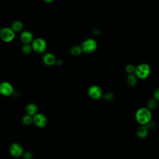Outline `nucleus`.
Wrapping results in <instances>:
<instances>
[{"label": "nucleus", "instance_id": "nucleus-12", "mask_svg": "<svg viewBox=\"0 0 159 159\" xmlns=\"http://www.w3.org/2000/svg\"><path fill=\"white\" fill-rule=\"evenodd\" d=\"M148 133V129L146 125H142L137 130V135L139 138L144 139L145 138Z\"/></svg>", "mask_w": 159, "mask_h": 159}, {"label": "nucleus", "instance_id": "nucleus-18", "mask_svg": "<svg viewBox=\"0 0 159 159\" xmlns=\"http://www.w3.org/2000/svg\"><path fill=\"white\" fill-rule=\"evenodd\" d=\"M157 104L155 99H151L147 102V108L150 110H153L157 107Z\"/></svg>", "mask_w": 159, "mask_h": 159}, {"label": "nucleus", "instance_id": "nucleus-11", "mask_svg": "<svg viewBox=\"0 0 159 159\" xmlns=\"http://www.w3.org/2000/svg\"><path fill=\"white\" fill-rule=\"evenodd\" d=\"M43 61L45 65L48 66H52L56 63L57 60L53 53H47L43 57Z\"/></svg>", "mask_w": 159, "mask_h": 159}, {"label": "nucleus", "instance_id": "nucleus-24", "mask_svg": "<svg viewBox=\"0 0 159 159\" xmlns=\"http://www.w3.org/2000/svg\"><path fill=\"white\" fill-rule=\"evenodd\" d=\"M43 1L47 3H50V2H53L54 0H43Z\"/></svg>", "mask_w": 159, "mask_h": 159}, {"label": "nucleus", "instance_id": "nucleus-17", "mask_svg": "<svg viewBox=\"0 0 159 159\" xmlns=\"http://www.w3.org/2000/svg\"><path fill=\"white\" fill-rule=\"evenodd\" d=\"M33 50L32 45L30 44H24L22 47V51L25 54H29Z\"/></svg>", "mask_w": 159, "mask_h": 159}, {"label": "nucleus", "instance_id": "nucleus-21", "mask_svg": "<svg viewBox=\"0 0 159 159\" xmlns=\"http://www.w3.org/2000/svg\"><path fill=\"white\" fill-rule=\"evenodd\" d=\"M113 98V94L111 92H108L105 94L104 95V99L106 100H110Z\"/></svg>", "mask_w": 159, "mask_h": 159}, {"label": "nucleus", "instance_id": "nucleus-2", "mask_svg": "<svg viewBox=\"0 0 159 159\" xmlns=\"http://www.w3.org/2000/svg\"><path fill=\"white\" fill-rule=\"evenodd\" d=\"M151 71L150 67L147 63H141L135 67L134 74L140 79H145L147 78Z\"/></svg>", "mask_w": 159, "mask_h": 159}, {"label": "nucleus", "instance_id": "nucleus-7", "mask_svg": "<svg viewBox=\"0 0 159 159\" xmlns=\"http://www.w3.org/2000/svg\"><path fill=\"white\" fill-rule=\"evenodd\" d=\"M33 122L37 126L39 127H43L46 125L47 123V119L43 114H36L33 117Z\"/></svg>", "mask_w": 159, "mask_h": 159}, {"label": "nucleus", "instance_id": "nucleus-5", "mask_svg": "<svg viewBox=\"0 0 159 159\" xmlns=\"http://www.w3.org/2000/svg\"><path fill=\"white\" fill-rule=\"evenodd\" d=\"M15 33L11 27H3L0 30V39L4 42H11L15 38Z\"/></svg>", "mask_w": 159, "mask_h": 159}, {"label": "nucleus", "instance_id": "nucleus-1", "mask_svg": "<svg viewBox=\"0 0 159 159\" xmlns=\"http://www.w3.org/2000/svg\"><path fill=\"white\" fill-rule=\"evenodd\" d=\"M137 121L142 125H147L150 122L152 118V114L147 107H141L137 110L135 114Z\"/></svg>", "mask_w": 159, "mask_h": 159}, {"label": "nucleus", "instance_id": "nucleus-15", "mask_svg": "<svg viewBox=\"0 0 159 159\" xmlns=\"http://www.w3.org/2000/svg\"><path fill=\"white\" fill-rule=\"evenodd\" d=\"M137 77L135 74H129L126 79L127 84L130 86H134L137 83Z\"/></svg>", "mask_w": 159, "mask_h": 159}, {"label": "nucleus", "instance_id": "nucleus-25", "mask_svg": "<svg viewBox=\"0 0 159 159\" xmlns=\"http://www.w3.org/2000/svg\"><path fill=\"white\" fill-rule=\"evenodd\" d=\"M56 63H57V65H61L62 63V61L60 60H57Z\"/></svg>", "mask_w": 159, "mask_h": 159}, {"label": "nucleus", "instance_id": "nucleus-3", "mask_svg": "<svg viewBox=\"0 0 159 159\" xmlns=\"http://www.w3.org/2000/svg\"><path fill=\"white\" fill-rule=\"evenodd\" d=\"M97 47V42L92 38L85 39L81 45L83 52L86 53H91L94 52L96 50Z\"/></svg>", "mask_w": 159, "mask_h": 159}, {"label": "nucleus", "instance_id": "nucleus-22", "mask_svg": "<svg viewBox=\"0 0 159 159\" xmlns=\"http://www.w3.org/2000/svg\"><path fill=\"white\" fill-rule=\"evenodd\" d=\"M23 157L24 159H32V154L29 152H27L24 154Z\"/></svg>", "mask_w": 159, "mask_h": 159}, {"label": "nucleus", "instance_id": "nucleus-10", "mask_svg": "<svg viewBox=\"0 0 159 159\" xmlns=\"http://www.w3.org/2000/svg\"><path fill=\"white\" fill-rule=\"evenodd\" d=\"M22 152L23 148L19 143H13L10 147V152L14 157H17L20 156L22 154Z\"/></svg>", "mask_w": 159, "mask_h": 159}, {"label": "nucleus", "instance_id": "nucleus-19", "mask_svg": "<svg viewBox=\"0 0 159 159\" xmlns=\"http://www.w3.org/2000/svg\"><path fill=\"white\" fill-rule=\"evenodd\" d=\"M125 71L129 74H133L135 70V66L132 64H129L125 66Z\"/></svg>", "mask_w": 159, "mask_h": 159}, {"label": "nucleus", "instance_id": "nucleus-9", "mask_svg": "<svg viewBox=\"0 0 159 159\" xmlns=\"http://www.w3.org/2000/svg\"><path fill=\"white\" fill-rule=\"evenodd\" d=\"M20 40L24 44H30L34 40V36L31 32L23 31L20 35Z\"/></svg>", "mask_w": 159, "mask_h": 159}, {"label": "nucleus", "instance_id": "nucleus-23", "mask_svg": "<svg viewBox=\"0 0 159 159\" xmlns=\"http://www.w3.org/2000/svg\"><path fill=\"white\" fill-rule=\"evenodd\" d=\"M153 96H154V98L157 100V101H159V88H157L155 91H154V93H153Z\"/></svg>", "mask_w": 159, "mask_h": 159}, {"label": "nucleus", "instance_id": "nucleus-16", "mask_svg": "<svg viewBox=\"0 0 159 159\" xmlns=\"http://www.w3.org/2000/svg\"><path fill=\"white\" fill-rule=\"evenodd\" d=\"M82 52H83V50L81 47V45L80 46L75 45V46L72 47L70 50L71 53L74 56H78V55H81Z\"/></svg>", "mask_w": 159, "mask_h": 159}, {"label": "nucleus", "instance_id": "nucleus-20", "mask_svg": "<svg viewBox=\"0 0 159 159\" xmlns=\"http://www.w3.org/2000/svg\"><path fill=\"white\" fill-rule=\"evenodd\" d=\"M22 121H23V122H24V124H25V125H29V124H30L33 122V118H32L31 116H30V115H27V116H25L23 117Z\"/></svg>", "mask_w": 159, "mask_h": 159}, {"label": "nucleus", "instance_id": "nucleus-8", "mask_svg": "<svg viewBox=\"0 0 159 159\" xmlns=\"http://www.w3.org/2000/svg\"><path fill=\"white\" fill-rule=\"evenodd\" d=\"M88 94L91 98L98 99L102 96V90L98 86H92L88 89Z\"/></svg>", "mask_w": 159, "mask_h": 159}, {"label": "nucleus", "instance_id": "nucleus-14", "mask_svg": "<svg viewBox=\"0 0 159 159\" xmlns=\"http://www.w3.org/2000/svg\"><path fill=\"white\" fill-rule=\"evenodd\" d=\"M37 106L34 104H29L26 107V111L28 115L34 116L37 112Z\"/></svg>", "mask_w": 159, "mask_h": 159}, {"label": "nucleus", "instance_id": "nucleus-13", "mask_svg": "<svg viewBox=\"0 0 159 159\" xmlns=\"http://www.w3.org/2000/svg\"><path fill=\"white\" fill-rule=\"evenodd\" d=\"M24 25L23 23L20 20H15L12 23L11 28L15 32H20L23 29Z\"/></svg>", "mask_w": 159, "mask_h": 159}, {"label": "nucleus", "instance_id": "nucleus-4", "mask_svg": "<svg viewBox=\"0 0 159 159\" xmlns=\"http://www.w3.org/2000/svg\"><path fill=\"white\" fill-rule=\"evenodd\" d=\"M32 49L34 52L38 53H43L47 49V42L42 38H37L34 39L31 43Z\"/></svg>", "mask_w": 159, "mask_h": 159}, {"label": "nucleus", "instance_id": "nucleus-6", "mask_svg": "<svg viewBox=\"0 0 159 159\" xmlns=\"http://www.w3.org/2000/svg\"><path fill=\"white\" fill-rule=\"evenodd\" d=\"M14 92L12 86L8 82H2L0 84V93L4 96H9Z\"/></svg>", "mask_w": 159, "mask_h": 159}]
</instances>
